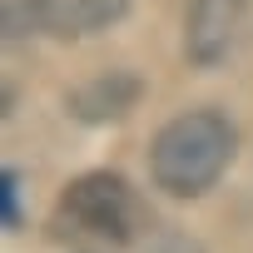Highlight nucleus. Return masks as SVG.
<instances>
[{"label":"nucleus","instance_id":"1","mask_svg":"<svg viewBox=\"0 0 253 253\" xmlns=\"http://www.w3.org/2000/svg\"><path fill=\"white\" fill-rule=\"evenodd\" d=\"M233 159H238V124L218 104L179 109L149 139V184L164 199L189 204L213 194L218 179L233 169Z\"/></svg>","mask_w":253,"mask_h":253},{"label":"nucleus","instance_id":"2","mask_svg":"<svg viewBox=\"0 0 253 253\" xmlns=\"http://www.w3.org/2000/svg\"><path fill=\"white\" fill-rule=\"evenodd\" d=\"M144 204L139 189L119 169H84L75 174L55 209H50V238L65 253H129L144 238Z\"/></svg>","mask_w":253,"mask_h":253},{"label":"nucleus","instance_id":"3","mask_svg":"<svg viewBox=\"0 0 253 253\" xmlns=\"http://www.w3.org/2000/svg\"><path fill=\"white\" fill-rule=\"evenodd\" d=\"M248 30V0H189L184 10V60L194 70H223Z\"/></svg>","mask_w":253,"mask_h":253},{"label":"nucleus","instance_id":"4","mask_svg":"<svg viewBox=\"0 0 253 253\" xmlns=\"http://www.w3.org/2000/svg\"><path fill=\"white\" fill-rule=\"evenodd\" d=\"M144 99V75L129 70V65H114V70H99L89 80H80L70 94H65V114L84 129H109V124H124Z\"/></svg>","mask_w":253,"mask_h":253},{"label":"nucleus","instance_id":"5","mask_svg":"<svg viewBox=\"0 0 253 253\" xmlns=\"http://www.w3.org/2000/svg\"><path fill=\"white\" fill-rule=\"evenodd\" d=\"M134 0H45V40L80 45L114 25H124Z\"/></svg>","mask_w":253,"mask_h":253},{"label":"nucleus","instance_id":"6","mask_svg":"<svg viewBox=\"0 0 253 253\" xmlns=\"http://www.w3.org/2000/svg\"><path fill=\"white\" fill-rule=\"evenodd\" d=\"M0 30H5V45L45 40V0H5L0 5Z\"/></svg>","mask_w":253,"mask_h":253},{"label":"nucleus","instance_id":"7","mask_svg":"<svg viewBox=\"0 0 253 253\" xmlns=\"http://www.w3.org/2000/svg\"><path fill=\"white\" fill-rule=\"evenodd\" d=\"M0 223H5V233H25L30 213H25V179L15 164L0 169Z\"/></svg>","mask_w":253,"mask_h":253},{"label":"nucleus","instance_id":"8","mask_svg":"<svg viewBox=\"0 0 253 253\" xmlns=\"http://www.w3.org/2000/svg\"><path fill=\"white\" fill-rule=\"evenodd\" d=\"M134 253H209V248H204V238H199V233L164 223V228H149V233L139 238V248H134Z\"/></svg>","mask_w":253,"mask_h":253}]
</instances>
